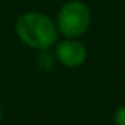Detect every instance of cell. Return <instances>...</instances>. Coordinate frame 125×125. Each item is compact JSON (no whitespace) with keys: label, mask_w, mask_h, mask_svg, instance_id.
Listing matches in <instances>:
<instances>
[{"label":"cell","mask_w":125,"mask_h":125,"mask_svg":"<svg viewBox=\"0 0 125 125\" xmlns=\"http://www.w3.org/2000/svg\"><path fill=\"white\" fill-rule=\"evenodd\" d=\"M15 32L24 44L35 50H49L57 40L56 24L40 12L22 13L15 22Z\"/></svg>","instance_id":"6da1fadb"},{"label":"cell","mask_w":125,"mask_h":125,"mask_svg":"<svg viewBox=\"0 0 125 125\" xmlns=\"http://www.w3.org/2000/svg\"><path fill=\"white\" fill-rule=\"evenodd\" d=\"M91 24V12L81 0H71L60 8L56 16L57 31L66 38L83 35Z\"/></svg>","instance_id":"7a4b0ae2"},{"label":"cell","mask_w":125,"mask_h":125,"mask_svg":"<svg viewBox=\"0 0 125 125\" xmlns=\"http://www.w3.org/2000/svg\"><path fill=\"white\" fill-rule=\"evenodd\" d=\"M56 59L66 68H78L81 66L87 59V49L83 43H80L75 38H68L57 43Z\"/></svg>","instance_id":"3957f363"},{"label":"cell","mask_w":125,"mask_h":125,"mask_svg":"<svg viewBox=\"0 0 125 125\" xmlns=\"http://www.w3.org/2000/svg\"><path fill=\"white\" fill-rule=\"evenodd\" d=\"M37 66H38V69H41L44 72L52 71L54 66V56L49 50H40V53L37 56Z\"/></svg>","instance_id":"277c9868"},{"label":"cell","mask_w":125,"mask_h":125,"mask_svg":"<svg viewBox=\"0 0 125 125\" xmlns=\"http://www.w3.org/2000/svg\"><path fill=\"white\" fill-rule=\"evenodd\" d=\"M113 122L115 125H125V104L119 106L113 115Z\"/></svg>","instance_id":"5b68a950"},{"label":"cell","mask_w":125,"mask_h":125,"mask_svg":"<svg viewBox=\"0 0 125 125\" xmlns=\"http://www.w3.org/2000/svg\"><path fill=\"white\" fill-rule=\"evenodd\" d=\"M3 107H2V104H0V121H2V118H3Z\"/></svg>","instance_id":"8992f818"}]
</instances>
